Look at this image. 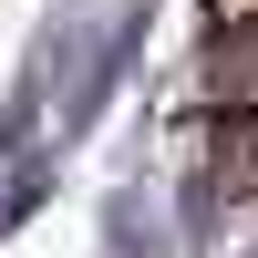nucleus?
<instances>
[{
    "label": "nucleus",
    "instance_id": "f257e3e1",
    "mask_svg": "<svg viewBox=\"0 0 258 258\" xmlns=\"http://www.w3.org/2000/svg\"><path fill=\"white\" fill-rule=\"evenodd\" d=\"M197 73H207V103H217L227 124H258V0H217Z\"/></svg>",
    "mask_w": 258,
    "mask_h": 258
}]
</instances>
